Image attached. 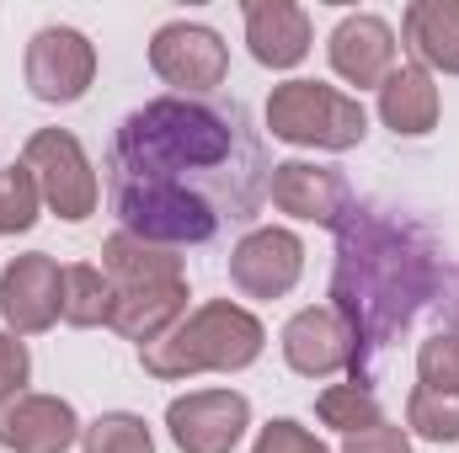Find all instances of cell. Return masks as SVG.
I'll list each match as a JSON object with an SVG mask.
<instances>
[{
	"mask_svg": "<svg viewBox=\"0 0 459 453\" xmlns=\"http://www.w3.org/2000/svg\"><path fill=\"white\" fill-rule=\"evenodd\" d=\"M108 171V198L123 235L177 251L214 240L225 214L251 219L267 166L240 107L160 97L117 123Z\"/></svg>",
	"mask_w": 459,
	"mask_h": 453,
	"instance_id": "cell-1",
	"label": "cell"
},
{
	"mask_svg": "<svg viewBox=\"0 0 459 453\" xmlns=\"http://www.w3.org/2000/svg\"><path fill=\"white\" fill-rule=\"evenodd\" d=\"M332 229H337L332 310L342 315V326L358 341L352 384H363L368 357L385 352L438 299L444 267H438V245L428 240V229L401 219L395 209L347 203V214Z\"/></svg>",
	"mask_w": 459,
	"mask_h": 453,
	"instance_id": "cell-2",
	"label": "cell"
},
{
	"mask_svg": "<svg viewBox=\"0 0 459 453\" xmlns=\"http://www.w3.org/2000/svg\"><path fill=\"white\" fill-rule=\"evenodd\" d=\"M102 272L113 278V331L123 341L150 346L187 315V272L177 251L117 229L102 240Z\"/></svg>",
	"mask_w": 459,
	"mask_h": 453,
	"instance_id": "cell-3",
	"label": "cell"
},
{
	"mask_svg": "<svg viewBox=\"0 0 459 453\" xmlns=\"http://www.w3.org/2000/svg\"><path fill=\"white\" fill-rule=\"evenodd\" d=\"M267 331L251 310L230 304V299H209L198 310H187L171 331L150 346H139L144 373L155 379H193V373H240L262 357Z\"/></svg>",
	"mask_w": 459,
	"mask_h": 453,
	"instance_id": "cell-4",
	"label": "cell"
},
{
	"mask_svg": "<svg viewBox=\"0 0 459 453\" xmlns=\"http://www.w3.org/2000/svg\"><path fill=\"white\" fill-rule=\"evenodd\" d=\"M267 128L273 139L283 144H299V150H352L363 144L368 133V113L358 97H347L337 86H321V81H283L273 86L267 97Z\"/></svg>",
	"mask_w": 459,
	"mask_h": 453,
	"instance_id": "cell-5",
	"label": "cell"
},
{
	"mask_svg": "<svg viewBox=\"0 0 459 453\" xmlns=\"http://www.w3.org/2000/svg\"><path fill=\"white\" fill-rule=\"evenodd\" d=\"M22 166L32 171L38 198H43L59 219L81 225V219L97 214V203H102V182H97V171H91L86 144H81L70 128H38V133L22 144Z\"/></svg>",
	"mask_w": 459,
	"mask_h": 453,
	"instance_id": "cell-6",
	"label": "cell"
},
{
	"mask_svg": "<svg viewBox=\"0 0 459 453\" xmlns=\"http://www.w3.org/2000/svg\"><path fill=\"white\" fill-rule=\"evenodd\" d=\"M150 70L177 91V97H209L225 86L230 75V48L225 38L204 21H166L150 38Z\"/></svg>",
	"mask_w": 459,
	"mask_h": 453,
	"instance_id": "cell-7",
	"label": "cell"
},
{
	"mask_svg": "<svg viewBox=\"0 0 459 453\" xmlns=\"http://www.w3.org/2000/svg\"><path fill=\"white\" fill-rule=\"evenodd\" d=\"M22 75H27V91L48 107H70L91 91L97 81V48L86 32L75 27H43L32 43H27V59H22Z\"/></svg>",
	"mask_w": 459,
	"mask_h": 453,
	"instance_id": "cell-8",
	"label": "cell"
},
{
	"mask_svg": "<svg viewBox=\"0 0 459 453\" xmlns=\"http://www.w3.org/2000/svg\"><path fill=\"white\" fill-rule=\"evenodd\" d=\"M166 427L182 453H230L251 427V400L235 389H193L166 406Z\"/></svg>",
	"mask_w": 459,
	"mask_h": 453,
	"instance_id": "cell-9",
	"label": "cell"
},
{
	"mask_svg": "<svg viewBox=\"0 0 459 453\" xmlns=\"http://www.w3.org/2000/svg\"><path fill=\"white\" fill-rule=\"evenodd\" d=\"M59 294H65V267L43 251L11 256L0 267V321L16 337H38L59 321Z\"/></svg>",
	"mask_w": 459,
	"mask_h": 453,
	"instance_id": "cell-10",
	"label": "cell"
},
{
	"mask_svg": "<svg viewBox=\"0 0 459 453\" xmlns=\"http://www.w3.org/2000/svg\"><path fill=\"white\" fill-rule=\"evenodd\" d=\"M305 272V245L294 229L262 225L230 251V283L246 299H283Z\"/></svg>",
	"mask_w": 459,
	"mask_h": 453,
	"instance_id": "cell-11",
	"label": "cell"
},
{
	"mask_svg": "<svg viewBox=\"0 0 459 453\" xmlns=\"http://www.w3.org/2000/svg\"><path fill=\"white\" fill-rule=\"evenodd\" d=\"M81 443V416L59 395H16L0 400V449L11 453H65Z\"/></svg>",
	"mask_w": 459,
	"mask_h": 453,
	"instance_id": "cell-12",
	"label": "cell"
},
{
	"mask_svg": "<svg viewBox=\"0 0 459 453\" xmlns=\"http://www.w3.org/2000/svg\"><path fill=\"white\" fill-rule=\"evenodd\" d=\"M278 341H283V363L305 379L358 373V341H352L337 310H299Z\"/></svg>",
	"mask_w": 459,
	"mask_h": 453,
	"instance_id": "cell-13",
	"label": "cell"
},
{
	"mask_svg": "<svg viewBox=\"0 0 459 453\" xmlns=\"http://www.w3.org/2000/svg\"><path fill=\"white\" fill-rule=\"evenodd\" d=\"M267 192H273V209H278V214L305 219V225H337L347 214V203H352L342 171L310 166V160H283V166H273Z\"/></svg>",
	"mask_w": 459,
	"mask_h": 453,
	"instance_id": "cell-14",
	"label": "cell"
},
{
	"mask_svg": "<svg viewBox=\"0 0 459 453\" xmlns=\"http://www.w3.org/2000/svg\"><path fill=\"white\" fill-rule=\"evenodd\" d=\"M326 48H332V70L342 75L347 86H358V91H368V86L379 91L390 81V70H395V32L374 11L342 16Z\"/></svg>",
	"mask_w": 459,
	"mask_h": 453,
	"instance_id": "cell-15",
	"label": "cell"
},
{
	"mask_svg": "<svg viewBox=\"0 0 459 453\" xmlns=\"http://www.w3.org/2000/svg\"><path fill=\"white\" fill-rule=\"evenodd\" d=\"M246 43L267 70H294L310 54V16L294 0H246Z\"/></svg>",
	"mask_w": 459,
	"mask_h": 453,
	"instance_id": "cell-16",
	"label": "cell"
},
{
	"mask_svg": "<svg viewBox=\"0 0 459 453\" xmlns=\"http://www.w3.org/2000/svg\"><path fill=\"white\" fill-rule=\"evenodd\" d=\"M379 117L401 139H422L438 128V86L422 64H395L390 81L379 86Z\"/></svg>",
	"mask_w": 459,
	"mask_h": 453,
	"instance_id": "cell-17",
	"label": "cell"
},
{
	"mask_svg": "<svg viewBox=\"0 0 459 453\" xmlns=\"http://www.w3.org/2000/svg\"><path fill=\"white\" fill-rule=\"evenodd\" d=\"M401 27L422 70L459 75V0H411Z\"/></svg>",
	"mask_w": 459,
	"mask_h": 453,
	"instance_id": "cell-18",
	"label": "cell"
},
{
	"mask_svg": "<svg viewBox=\"0 0 459 453\" xmlns=\"http://www.w3.org/2000/svg\"><path fill=\"white\" fill-rule=\"evenodd\" d=\"M113 299H117L113 278L102 267H91V261L65 267V294H59V321L65 326H81V331L113 326Z\"/></svg>",
	"mask_w": 459,
	"mask_h": 453,
	"instance_id": "cell-19",
	"label": "cell"
},
{
	"mask_svg": "<svg viewBox=\"0 0 459 453\" xmlns=\"http://www.w3.org/2000/svg\"><path fill=\"white\" fill-rule=\"evenodd\" d=\"M316 416H321L326 427L347 432V438L363 432V427H379V422H385V416H379V400H374L368 384H332V389H321Z\"/></svg>",
	"mask_w": 459,
	"mask_h": 453,
	"instance_id": "cell-20",
	"label": "cell"
},
{
	"mask_svg": "<svg viewBox=\"0 0 459 453\" xmlns=\"http://www.w3.org/2000/svg\"><path fill=\"white\" fill-rule=\"evenodd\" d=\"M81 449L86 453H155V438L144 427V416L134 411H108L91 427H81Z\"/></svg>",
	"mask_w": 459,
	"mask_h": 453,
	"instance_id": "cell-21",
	"label": "cell"
},
{
	"mask_svg": "<svg viewBox=\"0 0 459 453\" xmlns=\"http://www.w3.org/2000/svg\"><path fill=\"white\" fill-rule=\"evenodd\" d=\"M406 427L428 443H459V395H438L417 384L406 400Z\"/></svg>",
	"mask_w": 459,
	"mask_h": 453,
	"instance_id": "cell-22",
	"label": "cell"
},
{
	"mask_svg": "<svg viewBox=\"0 0 459 453\" xmlns=\"http://www.w3.org/2000/svg\"><path fill=\"white\" fill-rule=\"evenodd\" d=\"M38 209H43V198H38L32 171L22 160L5 166L0 171V235H27V229L38 225Z\"/></svg>",
	"mask_w": 459,
	"mask_h": 453,
	"instance_id": "cell-23",
	"label": "cell"
},
{
	"mask_svg": "<svg viewBox=\"0 0 459 453\" xmlns=\"http://www.w3.org/2000/svg\"><path fill=\"white\" fill-rule=\"evenodd\" d=\"M417 379L422 389L459 395V331H438L417 346Z\"/></svg>",
	"mask_w": 459,
	"mask_h": 453,
	"instance_id": "cell-24",
	"label": "cell"
},
{
	"mask_svg": "<svg viewBox=\"0 0 459 453\" xmlns=\"http://www.w3.org/2000/svg\"><path fill=\"white\" fill-rule=\"evenodd\" d=\"M251 453H332L310 427H299V422H289V416H278V422H267L262 432H256V443Z\"/></svg>",
	"mask_w": 459,
	"mask_h": 453,
	"instance_id": "cell-25",
	"label": "cell"
},
{
	"mask_svg": "<svg viewBox=\"0 0 459 453\" xmlns=\"http://www.w3.org/2000/svg\"><path fill=\"white\" fill-rule=\"evenodd\" d=\"M27 373H32L27 341H16V331H0V400L27 395Z\"/></svg>",
	"mask_w": 459,
	"mask_h": 453,
	"instance_id": "cell-26",
	"label": "cell"
},
{
	"mask_svg": "<svg viewBox=\"0 0 459 453\" xmlns=\"http://www.w3.org/2000/svg\"><path fill=\"white\" fill-rule=\"evenodd\" d=\"M342 453H411V438H406V427H390V422H379V427H363V432H352L342 443Z\"/></svg>",
	"mask_w": 459,
	"mask_h": 453,
	"instance_id": "cell-27",
	"label": "cell"
}]
</instances>
